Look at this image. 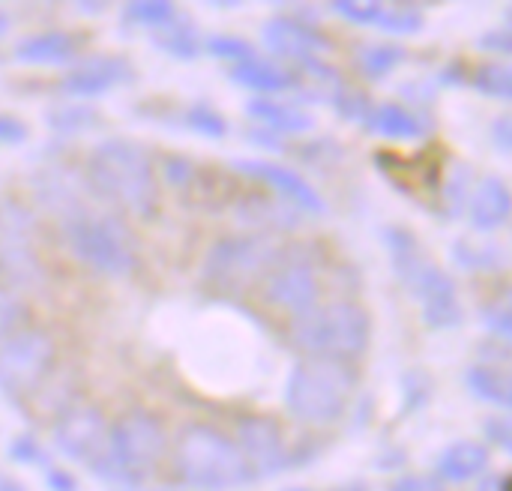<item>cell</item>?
I'll use <instances>...</instances> for the list:
<instances>
[{
	"instance_id": "1",
	"label": "cell",
	"mask_w": 512,
	"mask_h": 491,
	"mask_svg": "<svg viewBox=\"0 0 512 491\" xmlns=\"http://www.w3.org/2000/svg\"><path fill=\"white\" fill-rule=\"evenodd\" d=\"M384 246H387L393 273L411 291L426 327L456 330L465 321V306L459 300V288L453 276L426 255L423 243L408 228H399V225L387 228Z\"/></svg>"
},
{
	"instance_id": "2",
	"label": "cell",
	"mask_w": 512,
	"mask_h": 491,
	"mask_svg": "<svg viewBox=\"0 0 512 491\" xmlns=\"http://www.w3.org/2000/svg\"><path fill=\"white\" fill-rule=\"evenodd\" d=\"M87 180L96 195L135 219H150L159 207V180L147 150L129 138H105L87 159Z\"/></svg>"
},
{
	"instance_id": "3",
	"label": "cell",
	"mask_w": 512,
	"mask_h": 491,
	"mask_svg": "<svg viewBox=\"0 0 512 491\" xmlns=\"http://www.w3.org/2000/svg\"><path fill=\"white\" fill-rule=\"evenodd\" d=\"M171 465L177 480L192 489H240L252 480L237 441L207 423H186L177 432Z\"/></svg>"
},
{
	"instance_id": "4",
	"label": "cell",
	"mask_w": 512,
	"mask_h": 491,
	"mask_svg": "<svg viewBox=\"0 0 512 491\" xmlns=\"http://www.w3.org/2000/svg\"><path fill=\"white\" fill-rule=\"evenodd\" d=\"M291 342L309 360L351 363L366 354L372 342V318L351 300H336L294 318Z\"/></svg>"
},
{
	"instance_id": "5",
	"label": "cell",
	"mask_w": 512,
	"mask_h": 491,
	"mask_svg": "<svg viewBox=\"0 0 512 491\" xmlns=\"http://www.w3.org/2000/svg\"><path fill=\"white\" fill-rule=\"evenodd\" d=\"M357 387L351 363L333 360H300L285 381V408L294 420L324 429L345 417Z\"/></svg>"
},
{
	"instance_id": "6",
	"label": "cell",
	"mask_w": 512,
	"mask_h": 491,
	"mask_svg": "<svg viewBox=\"0 0 512 491\" xmlns=\"http://www.w3.org/2000/svg\"><path fill=\"white\" fill-rule=\"evenodd\" d=\"M63 237L69 252L93 273L108 279H126L138 267L132 234L111 216L81 210L63 219Z\"/></svg>"
},
{
	"instance_id": "7",
	"label": "cell",
	"mask_w": 512,
	"mask_h": 491,
	"mask_svg": "<svg viewBox=\"0 0 512 491\" xmlns=\"http://www.w3.org/2000/svg\"><path fill=\"white\" fill-rule=\"evenodd\" d=\"M168 453V432L150 411H126L111 426V465L114 483L138 486L150 480Z\"/></svg>"
},
{
	"instance_id": "8",
	"label": "cell",
	"mask_w": 512,
	"mask_h": 491,
	"mask_svg": "<svg viewBox=\"0 0 512 491\" xmlns=\"http://www.w3.org/2000/svg\"><path fill=\"white\" fill-rule=\"evenodd\" d=\"M45 276L36 216L18 198H0V282L9 288H39Z\"/></svg>"
},
{
	"instance_id": "9",
	"label": "cell",
	"mask_w": 512,
	"mask_h": 491,
	"mask_svg": "<svg viewBox=\"0 0 512 491\" xmlns=\"http://www.w3.org/2000/svg\"><path fill=\"white\" fill-rule=\"evenodd\" d=\"M276 258H279V249L261 234L225 237L204 258V282L219 291L240 294V291L261 285L270 267L276 264Z\"/></svg>"
},
{
	"instance_id": "10",
	"label": "cell",
	"mask_w": 512,
	"mask_h": 491,
	"mask_svg": "<svg viewBox=\"0 0 512 491\" xmlns=\"http://www.w3.org/2000/svg\"><path fill=\"white\" fill-rule=\"evenodd\" d=\"M54 444L57 450L96 471L99 477L114 483V465H111V429L102 417V411L90 402H69L66 408L57 411L54 420Z\"/></svg>"
},
{
	"instance_id": "11",
	"label": "cell",
	"mask_w": 512,
	"mask_h": 491,
	"mask_svg": "<svg viewBox=\"0 0 512 491\" xmlns=\"http://www.w3.org/2000/svg\"><path fill=\"white\" fill-rule=\"evenodd\" d=\"M57 345L42 327H24L0 345V390L6 396H30L48 381Z\"/></svg>"
},
{
	"instance_id": "12",
	"label": "cell",
	"mask_w": 512,
	"mask_h": 491,
	"mask_svg": "<svg viewBox=\"0 0 512 491\" xmlns=\"http://www.w3.org/2000/svg\"><path fill=\"white\" fill-rule=\"evenodd\" d=\"M261 300L294 318L315 309L318 300V267L306 249H279L276 264L261 282Z\"/></svg>"
},
{
	"instance_id": "13",
	"label": "cell",
	"mask_w": 512,
	"mask_h": 491,
	"mask_svg": "<svg viewBox=\"0 0 512 491\" xmlns=\"http://www.w3.org/2000/svg\"><path fill=\"white\" fill-rule=\"evenodd\" d=\"M237 447L249 465L252 480L273 477L282 468H288V447L282 438V429L273 417L264 414H246L237 420Z\"/></svg>"
},
{
	"instance_id": "14",
	"label": "cell",
	"mask_w": 512,
	"mask_h": 491,
	"mask_svg": "<svg viewBox=\"0 0 512 491\" xmlns=\"http://www.w3.org/2000/svg\"><path fill=\"white\" fill-rule=\"evenodd\" d=\"M261 36H264V45H267L276 57L291 60V63H297L300 69H303L309 60L324 57L327 51H333V42H330L321 30H315V27H309V24H303V21H297V18H288V15H276V18L264 21Z\"/></svg>"
},
{
	"instance_id": "15",
	"label": "cell",
	"mask_w": 512,
	"mask_h": 491,
	"mask_svg": "<svg viewBox=\"0 0 512 491\" xmlns=\"http://www.w3.org/2000/svg\"><path fill=\"white\" fill-rule=\"evenodd\" d=\"M234 168L240 174H246V177H252V180H258L264 186H270L276 195H282V201L294 204L303 213L318 216V213L327 210V204L318 195V189L309 180H303L297 171H291V168H285L279 162H270V159H237Z\"/></svg>"
},
{
	"instance_id": "16",
	"label": "cell",
	"mask_w": 512,
	"mask_h": 491,
	"mask_svg": "<svg viewBox=\"0 0 512 491\" xmlns=\"http://www.w3.org/2000/svg\"><path fill=\"white\" fill-rule=\"evenodd\" d=\"M132 78V66L123 60V57H111V54H96V57H87L81 60L63 81H60V90L66 96H75V99H96L102 93H108L111 87L123 84Z\"/></svg>"
},
{
	"instance_id": "17",
	"label": "cell",
	"mask_w": 512,
	"mask_h": 491,
	"mask_svg": "<svg viewBox=\"0 0 512 491\" xmlns=\"http://www.w3.org/2000/svg\"><path fill=\"white\" fill-rule=\"evenodd\" d=\"M375 165L381 168V174L387 180H393L399 189L405 192H441L444 186V165H441V156L432 153V150H423L420 156H411V159H402L396 153H378L375 156Z\"/></svg>"
},
{
	"instance_id": "18",
	"label": "cell",
	"mask_w": 512,
	"mask_h": 491,
	"mask_svg": "<svg viewBox=\"0 0 512 491\" xmlns=\"http://www.w3.org/2000/svg\"><path fill=\"white\" fill-rule=\"evenodd\" d=\"M468 216L474 231H495L504 222H510L512 216V189L501 177H486L477 183L471 204H468Z\"/></svg>"
},
{
	"instance_id": "19",
	"label": "cell",
	"mask_w": 512,
	"mask_h": 491,
	"mask_svg": "<svg viewBox=\"0 0 512 491\" xmlns=\"http://www.w3.org/2000/svg\"><path fill=\"white\" fill-rule=\"evenodd\" d=\"M78 54V39L66 30H42L15 45V60L27 66H63Z\"/></svg>"
},
{
	"instance_id": "20",
	"label": "cell",
	"mask_w": 512,
	"mask_h": 491,
	"mask_svg": "<svg viewBox=\"0 0 512 491\" xmlns=\"http://www.w3.org/2000/svg\"><path fill=\"white\" fill-rule=\"evenodd\" d=\"M234 216L255 231H288L297 225V207L282 198L267 195H246L237 201Z\"/></svg>"
},
{
	"instance_id": "21",
	"label": "cell",
	"mask_w": 512,
	"mask_h": 491,
	"mask_svg": "<svg viewBox=\"0 0 512 491\" xmlns=\"http://www.w3.org/2000/svg\"><path fill=\"white\" fill-rule=\"evenodd\" d=\"M366 132L390 141H417L429 132V123L411 108H405L402 102H381L372 108L366 120Z\"/></svg>"
},
{
	"instance_id": "22",
	"label": "cell",
	"mask_w": 512,
	"mask_h": 491,
	"mask_svg": "<svg viewBox=\"0 0 512 491\" xmlns=\"http://www.w3.org/2000/svg\"><path fill=\"white\" fill-rule=\"evenodd\" d=\"M246 114L258 120L270 135H303L315 126V117L306 108L276 99H252L246 102Z\"/></svg>"
},
{
	"instance_id": "23",
	"label": "cell",
	"mask_w": 512,
	"mask_h": 491,
	"mask_svg": "<svg viewBox=\"0 0 512 491\" xmlns=\"http://www.w3.org/2000/svg\"><path fill=\"white\" fill-rule=\"evenodd\" d=\"M489 468V447L480 441H456L438 456V477L444 483H471Z\"/></svg>"
},
{
	"instance_id": "24",
	"label": "cell",
	"mask_w": 512,
	"mask_h": 491,
	"mask_svg": "<svg viewBox=\"0 0 512 491\" xmlns=\"http://www.w3.org/2000/svg\"><path fill=\"white\" fill-rule=\"evenodd\" d=\"M231 81L240 87H249L255 93H282V90H294L297 87V75L285 66H279L276 60L267 57H252L243 60L231 69Z\"/></svg>"
},
{
	"instance_id": "25",
	"label": "cell",
	"mask_w": 512,
	"mask_h": 491,
	"mask_svg": "<svg viewBox=\"0 0 512 491\" xmlns=\"http://www.w3.org/2000/svg\"><path fill=\"white\" fill-rule=\"evenodd\" d=\"M465 384H468V390H471L480 402L495 405V408L510 411L512 414L510 366H498V363H477V366H471V369H468Z\"/></svg>"
},
{
	"instance_id": "26",
	"label": "cell",
	"mask_w": 512,
	"mask_h": 491,
	"mask_svg": "<svg viewBox=\"0 0 512 491\" xmlns=\"http://www.w3.org/2000/svg\"><path fill=\"white\" fill-rule=\"evenodd\" d=\"M153 45L159 51L177 57V60H195L198 51H201V39L195 33V24L186 21V18H180V15L153 30Z\"/></svg>"
},
{
	"instance_id": "27",
	"label": "cell",
	"mask_w": 512,
	"mask_h": 491,
	"mask_svg": "<svg viewBox=\"0 0 512 491\" xmlns=\"http://www.w3.org/2000/svg\"><path fill=\"white\" fill-rule=\"evenodd\" d=\"M453 261L468 270V273H492L507 267V252L498 243H474V240H459L453 246Z\"/></svg>"
},
{
	"instance_id": "28",
	"label": "cell",
	"mask_w": 512,
	"mask_h": 491,
	"mask_svg": "<svg viewBox=\"0 0 512 491\" xmlns=\"http://www.w3.org/2000/svg\"><path fill=\"white\" fill-rule=\"evenodd\" d=\"M480 324L501 342L512 348V288L495 291L483 306H480Z\"/></svg>"
},
{
	"instance_id": "29",
	"label": "cell",
	"mask_w": 512,
	"mask_h": 491,
	"mask_svg": "<svg viewBox=\"0 0 512 491\" xmlns=\"http://www.w3.org/2000/svg\"><path fill=\"white\" fill-rule=\"evenodd\" d=\"M408 51L399 45H360L357 48V66L363 75L369 78H384L393 69H399L405 63Z\"/></svg>"
},
{
	"instance_id": "30",
	"label": "cell",
	"mask_w": 512,
	"mask_h": 491,
	"mask_svg": "<svg viewBox=\"0 0 512 491\" xmlns=\"http://www.w3.org/2000/svg\"><path fill=\"white\" fill-rule=\"evenodd\" d=\"M471 84L492 99H504L512 102V63L495 60V63H483L471 72Z\"/></svg>"
},
{
	"instance_id": "31",
	"label": "cell",
	"mask_w": 512,
	"mask_h": 491,
	"mask_svg": "<svg viewBox=\"0 0 512 491\" xmlns=\"http://www.w3.org/2000/svg\"><path fill=\"white\" fill-rule=\"evenodd\" d=\"M330 105L336 108V114L339 117H345V120H351V123H363L366 126V120H369V114H372V99L363 93V90H357V87H351V84H336L333 90H330Z\"/></svg>"
},
{
	"instance_id": "32",
	"label": "cell",
	"mask_w": 512,
	"mask_h": 491,
	"mask_svg": "<svg viewBox=\"0 0 512 491\" xmlns=\"http://www.w3.org/2000/svg\"><path fill=\"white\" fill-rule=\"evenodd\" d=\"M471 168L468 165H456L447 177H444V186H441V201L447 207L450 216H462L465 213V204H471Z\"/></svg>"
},
{
	"instance_id": "33",
	"label": "cell",
	"mask_w": 512,
	"mask_h": 491,
	"mask_svg": "<svg viewBox=\"0 0 512 491\" xmlns=\"http://www.w3.org/2000/svg\"><path fill=\"white\" fill-rule=\"evenodd\" d=\"M48 123H51V129H57V132L75 135V132L93 129V126L99 123V114H96L90 105L69 102V105H60V108L48 111Z\"/></svg>"
},
{
	"instance_id": "34",
	"label": "cell",
	"mask_w": 512,
	"mask_h": 491,
	"mask_svg": "<svg viewBox=\"0 0 512 491\" xmlns=\"http://www.w3.org/2000/svg\"><path fill=\"white\" fill-rule=\"evenodd\" d=\"M24 315H27L24 300L15 294V288L0 282V345L24 330Z\"/></svg>"
},
{
	"instance_id": "35",
	"label": "cell",
	"mask_w": 512,
	"mask_h": 491,
	"mask_svg": "<svg viewBox=\"0 0 512 491\" xmlns=\"http://www.w3.org/2000/svg\"><path fill=\"white\" fill-rule=\"evenodd\" d=\"M186 126L195 129L198 135H207V138H225L228 135V120L207 102H195L186 111Z\"/></svg>"
},
{
	"instance_id": "36",
	"label": "cell",
	"mask_w": 512,
	"mask_h": 491,
	"mask_svg": "<svg viewBox=\"0 0 512 491\" xmlns=\"http://www.w3.org/2000/svg\"><path fill=\"white\" fill-rule=\"evenodd\" d=\"M126 18L135 21V24L162 27V24H168L171 18H177V9H174V3H168V0H135V3L126 6Z\"/></svg>"
},
{
	"instance_id": "37",
	"label": "cell",
	"mask_w": 512,
	"mask_h": 491,
	"mask_svg": "<svg viewBox=\"0 0 512 491\" xmlns=\"http://www.w3.org/2000/svg\"><path fill=\"white\" fill-rule=\"evenodd\" d=\"M333 6V12L336 15H342L345 21H351V24H372V27H378V21H381V15H384V9H387V3H378V0H336V3H330Z\"/></svg>"
},
{
	"instance_id": "38",
	"label": "cell",
	"mask_w": 512,
	"mask_h": 491,
	"mask_svg": "<svg viewBox=\"0 0 512 491\" xmlns=\"http://www.w3.org/2000/svg\"><path fill=\"white\" fill-rule=\"evenodd\" d=\"M378 27H381L384 33H396V36L420 33V27H423V15H420L414 6H405V3H399V6H387V9H384V15H381V21H378Z\"/></svg>"
},
{
	"instance_id": "39",
	"label": "cell",
	"mask_w": 512,
	"mask_h": 491,
	"mask_svg": "<svg viewBox=\"0 0 512 491\" xmlns=\"http://www.w3.org/2000/svg\"><path fill=\"white\" fill-rule=\"evenodd\" d=\"M207 51H210L213 57L234 60V66L255 57V48H252L246 39H237V36H210V39H207Z\"/></svg>"
},
{
	"instance_id": "40",
	"label": "cell",
	"mask_w": 512,
	"mask_h": 491,
	"mask_svg": "<svg viewBox=\"0 0 512 491\" xmlns=\"http://www.w3.org/2000/svg\"><path fill=\"white\" fill-rule=\"evenodd\" d=\"M198 168L189 162V159H180V156H168L165 159V180L177 189H189L192 180H195Z\"/></svg>"
},
{
	"instance_id": "41",
	"label": "cell",
	"mask_w": 512,
	"mask_h": 491,
	"mask_svg": "<svg viewBox=\"0 0 512 491\" xmlns=\"http://www.w3.org/2000/svg\"><path fill=\"white\" fill-rule=\"evenodd\" d=\"M9 456H12L18 465H45V462H48L45 453H42V447H39L30 435L15 438V441L9 444Z\"/></svg>"
},
{
	"instance_id": "42",
	"label": "cell",
	"mask_w": 512,
	"mask_h": 491,
	"mask_svg": "<svg viewBox=\"0 0 512 491\" xmlns=\"http://www.w3.org/2000/svg\"><path fill=\"white\" fill-rule=\"evenodd\" d=\"M483 432L495 447H501L507 456H512V417H489L483 423Z\"/></svg>"
},
{
	"instance_id": "43",
	"label": "cell",
	"mask_w": 512,
	"mask_h": 491,
	"mask_svg": "<svg viewBox=\"0 0 512 491\" xmlns=\"http://www.w3.org/2000/svg\"><path fill=\"white\" fill-rule=\"evenodd\" d=\"M477 45L483 51H492V54H512V27H498V30H489L477 39Z\"/></svg>"
},
{
	"instance_id": "44",
	"label": "cell",
	"mask_w": 512,
	"mask_h": 491,
	"mask_svg": "<svg viewBox=\"0 0 512 491\" xmlns=\"http://www.w3.org/2000/svg\"><path fill=\"white\" fill-rule=\"evenodd\" d=\"M492 144L504 153V156H512V114H501L492 120Z\"/></svg>"
},
{
	"instance_id": "45",
	"label": "cell",
	"mask_w": 512,
	"mask_h": 491,
	"mask_svg": "<svg viewBox=\"0 0 512 491\" xmlns=\"http://www.w3.org/2000/svg\"><path fill=\"white\" fill-rule=\"evenodd\" d=\"M24 138H27L24 120H18L12 114H0V144H21Z\"/></svg>"
},
{
	"instance_id": "46",
	"label": "cell",
	"mask_w": 512,
	"mask_h": 491,
	"mask_svg": "<svg viewBox=\"0 0 512 491\" xmlns=\"http://www.w3.org/2000/svg\"><path fill=\"white\" fill-rule=\"evenodd\" d=\"M387 491H444L441 489V483L438 480H432V477H402V480H396L393 486Z\"/></svg>"
},
{
	"instance_id": "47",
	"label": "cell",
	"mask_w": 512,
	"mask_h": 491,
	"mask_svg": "<svg viewBox=\"0 0 512 491\" xmlns=\"http://www.w3.org/2000/svg\"><path fill=\"white\" fill-rule=\"evenodd\" d=\"M45 483L51 486V491H75V477H69L66 471H57V468H51L45 474Z\"/></svg>"
},
{
	"instance_id": "48",
	"label": "cell",
	"mask_w": 512,
	"mask_h": 491,
	"mask_svg": "<svg viewBox=\"0 0 512 491\" xmlns=\"http://www.w3.org/2000/svg\"><path fill=\"white\" fill-rule=\"evenodd\" d=\"M0 491H27L18 480H12V477H3L0 474Z\"/></svg>"
},
{
	"instance_id": "49",
	"label": "cell",
	"mask_w": 512,
	"mask_h": 491,
	"mask_svg": "<svg viewBox=\"0 0 512 491\" xmlns=\"http://www.w3.org/2000/svg\"><path fill=\"white\" fill-rule=\"evenodd\" d=\"M495 491H512V474H504L501 480H498V486Z\"/></svg>"
},
{
	"instance_id": "50",
	"label": "cell",
	"mask_w": 512,
	"mask_h": 491,
	"mask_svg": "<svg viewBox=\"0 0 512 491\" xmlns=\"http://www.w3.org/2000/svg\"><path fill=\"white\" fill-rule=\"evenodd\" d=\"M336 491H366V486H360V483H354V486H342V489Z\"/></svg>"
},
{
	"instance_id": "51",
	"label": "cell",
	"mask_w": 512,
	"mask_h": 491,
	"mask_svg": "<svg viewBox=\"0 0 512 491\" xmlns=\"http://www.w3.org/2000/svg\"><path fill=\"white\" fill-rule=\"evenodd\" d=\"M294 491H303V489H294Z\"/></svg>"
}]
</instances>
